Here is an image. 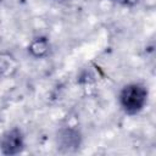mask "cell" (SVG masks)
<instances>
[{
    "instance_id": "6da1fadb",
    "label": "cell",
    "mask_w": 156,
    "mask_h": 156,
    "mask_svg": "<svg viewBox=\"0 0 156 156\" xmlns=\"http://www.w3.org/2000/svg\"><path fill=\"white\" fill-rule=\"evenodd\" d=\"M146 99H147V90L144 85L139 83L126 85L119 95L121 106L127 113L130 115L139 112L144 107Z\"/></svg>"
},
{
    "instance_id": "7a4b0ae2",
    "label": "cell",
    "mask_w": 156,
    "mask_h": 156,
    "mask_svg": "<svg viewBox=\"0 0 156 156\" xmlns=\"http://www.w3.org/2000/svg\"><path fill=\"white\" fill-rule=\"evenodd\" d=\"M1 150L5 155H15L21 151L23 146V138L18 129H11L6 132L0 140Z\"/></svg>"
},
{
    "instance_id": "3957f363",
    "label": "cell",
    "mask_w": 156,
    "mask_h": 156,
    "mask_svg": "<svg viewBox=\"0 0 156 156\" xmlns=\"http://www.w3.org/2000/svg\"><path fill=\"white\" fill-rule=\"evenodd\" d=\"M48 50H49V43L45 38H37L29 45V51L35 57L44 56L48 52Z\"/></svg>"
}]
</instances>
